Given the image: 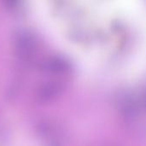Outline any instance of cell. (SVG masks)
Segmentation results:
<instances>
[{
    "mask_svg": "<svg viewBox=\"0 0 146 146\" xmlns=\"http://www.w3.org/2000/svg\"><path fill=\"white\" fill-rule=\"evenodd\" d=\"M41 11L57 40L103 75L132 74L146 62V6L132 1H49Z\"/></svg>",
    "mask_w": 146,
    "mask_h": 146,
    "instance_id": "1",
    "label": "cell"
}]
</instances>
